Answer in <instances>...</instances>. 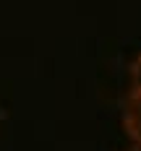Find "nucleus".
Instances as JSON below:
<instances>
[{"label": "nucleus", "mask_w": 141, "mask_h": 151, "mask_svg": "<svg viewBox=\"0 0 141 151\" xmlns=\"http://www.w3.org/2000/svg\"><path fill=\"white\" fill-rule=\"evenodd\" d=\"M123 128L133 143H141V91L133 89L123 104Z\"/></svg>", "instance_id": "obj_1"}, {"label": "nucleus", "mask_w": 141, "mask_h": 151, "mask_svg": "<svg viewBox=\"0 0 141 151\" xmlns=\"http://www.w3.org/2000/svg\"><path fill=\"white\" fill-rule=\"evenodd\" d=\"M131 81H133V89L141 91V52L136 55V60L131 65Z\"/></svg>", "instance_id": "obj_2"}, {"label": "nucleus", "mask_w": 141, "mask_h": 151, "mask_svg": "<svg viewBox=\"0 0 141 151\" xmlns=\"http://www.w3.org/2000/svg\"><path fill=\"white\" fill-rule=\"evenodd\" d=\"M125 151H141V143H133L131 149H125Z\"/></svg>", "instance_id": "obj_3"}]
</instances>
